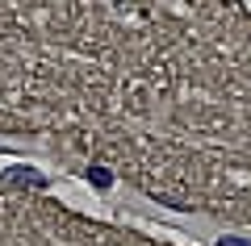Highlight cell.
Masks as SVG:
<instances>
[{
	"label": "cell",
	"instance_id": "obj_1",
	"mask_svg": "<svg viewBox=\"0 0 251 246\" xmlns=\"http://www.w3.org/2000/svg\"><path fill=\"white\" fill-rule=\"evenodd\" d=\"M88 179H92L97 188H109V184H113V176H109V167H88Z\"/></svg>",
	"mask_w": 251,
	"mask_h": 246
}]
</instances>
